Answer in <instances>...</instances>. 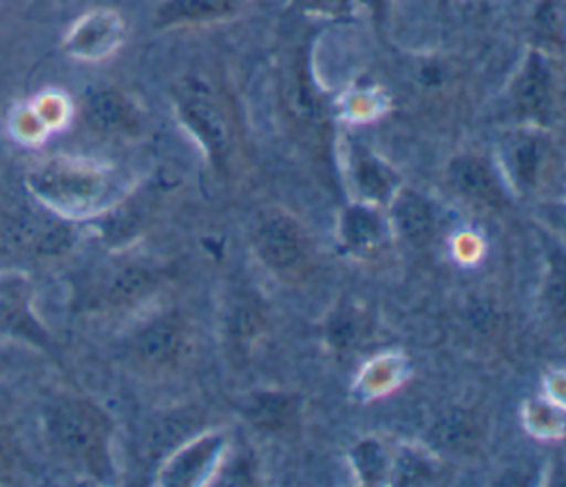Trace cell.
I'll return each mask as SVG.
<instances>
[{
    "instance_id": "obj_1",
    "label": "cell",
    "mask_w": 566,
    "mask_h": 487,
    "mask_svg": "<svg viewBox=\"0 0 566 487\" xmlns=\"http://www.w3.org/2000/svg\"><path fill=\"white\" fill-rule=\"evenodd\" d=\"M44 429L62 458L91 474L106 472L108 423L91 403L77 398L55 401L44 414Z\"/></svg>"
},
{
    "instance_id": "obj_2",
    "label": "cell",
    "mask_w": 566,
    "mask_h": 487,
    "mask_svg": "<svg viewBox=\"0 0 566 487\" xmlns=\"http://www.w3.org/2000/svg\"><path fill=\"white\" fill-rule=\"evenodd\" d=\"M24 184L33 197L62 215H80L99 204L106 193V173L82 159L49 157L27 170Z\"/></svg>"
},
{
    "instance_id": "obj_3",
    "label": "cell",
    "mask_w": 566,
    "mask_h": 487,
    "mask_svg": "<svg viewBox=\"0 0 566 487\" xmlns=\"http://www.w3.org/2000/svg\"><path fill=\"white\" fill-rule=\"evenodd\" d=\"M261 261L285 279H301L310 268V248L296 221L283 213H268L252 232Z\"/></svg>"
},
{
    "instance_id": "obj_4",
    "label": "cell",
    "mask_w": 566,
    "mask_h": 487,
    "mask_svg": "<svg viewBox=\"0 0 566 487\" xmlns=\"http://www.w3.org/2000/svg\"><path fill=\"white\" fill-rule=\"evenodd\" d=\"M177 97L186 124L195 131L217 164H223L230 148V124L219 100L206 84L197 80L184 82Z\"/></svg>"
},
{
    "instance_id": "obj_5",
    "label": "cell",
    "mask_w": 566,
    "mask_h": 487,
    "mask_svg": "<svg viewBox=\"0 0 566 487\" xmlns=\"http://www.w3.org/2000/svg\"><path fill=\"white\" fill-rule=\"evenodd\" d=\"M124 38L122 18L111 9H97L80 18L64 38V51L77 60H102Z\"/></svg>"
},
{
    "instance_id": "obj_6",
    "label": "cell",
    "mask_w": 566,
    "mask_h": 487,
    "mask_svg": "<svg viewBox=\"0 0 566 487\" xmlns=\"http://www.w3.org/2000/svg\"><path fill=\"white\" fill-rule=\"evenodd\" d=\"M82 117L91 131L106 137L135 135L139 131V111L137 106L115 89H93L84 95Z\"/></svg>"
},
{
    "instance_id": "obj_7",
    "label": "cell",
    "mask_w": 566,
    "mask_h": 487,
    "mask_svg": "<svg viewBox=\"0 0 566 487\" xmlns=\"http://www.w3.org/2000/svg\"><path fill=\"white\" fill-rule=\"evenodd\" d=\"M186 348V330L177 317L148 323L133 341V356L144 370H166L177 363Z\"/></svg>"
},
{
    "instance_id": "obj_8",
    "label": "cell",
    "mask_w": 566,
    "mask_h": 487,
    "mask_svg": "<svg viewBox=\"0 0 566 487\" xmlns=\"http://www.w3.org/2000/svg\"><path fill=\"white\" fill-rule=\"evenodd\" d=\"M449 179L462 195H467L473 201H480L486 206H500L504 199V193L495 173L480 157L462 155L453 159L449 166Z\"/></svg>"
},
{
    "instance_id": "obj_9",
    "label": "cell",
    "mask_w": 566,
    "mask_h": 487,
    "mask_svg": "<svg viewBox=\"0 0 566 487\" xmlns=\"http://www.w3.org/2000/svg\"><path fill=\"white\" fill-rule=\"evenodd\" d=\"M219 449H221V436L199 438L190 447H184L170 460V465H166V469L159 474V480L164 485H195L208 472Z\"/></svg>"
},
{
    "instance_id": "obj_10",
    "label": "cell",
    "mask_w": 566,
    "mask_h": 487,
    "mask_svg": "<svg viewBox=\"0 0 566 487\" xmlns=\"http://www.w3.org/2000/svg\"><path fill=\"white\" fill-rule=\"evenodd\" d=\"M551 71L539 55H531L515 82V104L528 117H546L551 108Z\"/></svg>"
},
{
    "instance_id": "obj_11",
    "label": "cell",
    "mask_w": 566,
    "mask_h": 487,
    "mask_svg": "<svg viewBox=\"0 0 566 487\" xmlns=\"http://www.w3.org/2000/svg\"><path fill=\"white\" fill-rule=\"evenodd\" d=\"M394 219L413 246H427L433 237V210L431 204L418 193H402L394 204Z\"/></svg>"
},
{
    "instance_id": "obj_12",
    "label": "cell",
    "mask_w": 566,
    "mask_h": 487,
    "mask_svg": "<svg viewBox=\"0 0 566 487\" xmlns=\"http://www.w3.org/2000/svg\"><path fill=\"white\" fill-rule=\"evenodd\" d=\"M232 11V0H164L155 13L157 27L203 22L223 18Z\"/></svg>"
},
{
    "instance_id": "obj_13",
    "label": "cell",
    "mask_w": 566,
    "mask_h": 487,
    "mask_svg": "<svg viewBox=\"0 0 566 487\" xmlns=\"http://www.w3.org/2000/svg\"><path fill=\"white\" fill-rule=\"evenodd\" d=\"M155 286V277L148 268L142 266H126L122 268L106 286V301L111 305H128L144 294H148Z\"/></svg>"
},
{
    "instance_id": "obj_14",
    "label": "cell",
    "mask_w": 566,
    "mask_h": 487,
    "mask_svg": "<svg viewBox=\"0 0 566 487\" xmlns=\"http://www.w3.org/2000/svg\"><path fill=\"white\" fill-rule=\"evenodd\" d=\"M382 235L380 219L367 208H349L343 219V237L352 248H369Z\"/></svg>"
},
{
    "instance_id": "obj_15",
    "label": "cell",
    "mask_w": 566,
    "mask_h": 487,
    "mask_svg": "<svg viewBox=\"0 0 566 487\" xmlns=\"http://www.w3.org/2000/svg\"><path fill=\"white\" fill-rule=\"evenodd\" d=\"M391 175L376 162H360L358 166V184L360 188L376 199H382L391 190Z\"/></svg>"
},
{
    "instance_id": "obj_16",
    "label": "cell",
    "mask_w": 566,
    "mask_h": 487,
    "mask_svg": "<svg viewBox=\"0 0 566 487\" xmlns=\"http://www.w3.org/2000/svg\"><path fill=\"white\" fill-rule=\"evenodd\" d=\"M11 131H13L18 137L31 142V139H38V137L46 131V126H44V122L38 117L35 108H33V106H27V108H20V111L13 113Z\"/></svg>"
},
{
    "instance_id": "obj_17",
    "label": "cell",
    "mask_w": 566,
    "mask_h": 487,
    "mask_svg": "<svg viewBox=\"0 0 566 487\" xmlns=\"http://www.w3.org/2000/svg\"><path fill=\"white\" fill-rule=\"evenodd\" d=\"M447 443L453 447L458 445H469V441L478 434V425L471 423L467 416H453L451 421L442 423V429H438Z\"/></svg>"
},
{
    "instance_id": "obj_18",
    "label": "cell",
    "mask_w": 566,
    "mask_h": 487,
    "mask_svg": "<svg viewBox=\"0 0 566 487\" xmlns=\"http://www.w3.org/2000/svg\"><path fill=\"white\" fill-rule=\"evenodd\" d=\"M305 4H310V7H323V9H334V7H338V4H343L345 0H303Z\"/></svg>"
},
{
    "instance_id": "obj_19",
    "label": "cell",
    "mask_w": 566,
    "mask_h": 487,
    "mask_svg": "<svg viewBox=\"0 0 566 487\" xmlns=\"http://www.w3.org/2000/svg\"><path fill=\"white\" fill-rule=\"evenodd\" d=\"M367 2H369V7H374V9H378V11L385 7V0H367Z\"/></svg>"
}]
</instances>
